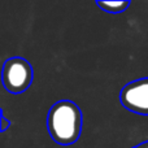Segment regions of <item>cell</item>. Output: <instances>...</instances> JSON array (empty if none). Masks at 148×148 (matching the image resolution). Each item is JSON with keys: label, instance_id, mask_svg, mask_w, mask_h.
Listing matches in <instances>:
<instances>
[{"label": "cell", "instance_id": "1", "mask_svg": "<svg viewBox=\"0 0 148 148\" xmlns=\"http://www.w3.org/2000/svg\"><path fill=\"white\" fill-rule=\"evenodd\" d=\"M82 112L72 100H60L48 110L47 129L49 136L60 146H70L82 133Z\"/></svg>", "mask_w": 148, "mask_h": 148}, {"label": "cell", "instance_id": "2", "mask_svg": "<svg viewBox=\"0 0 148 148\" xmlns=\"http://www.w3.org/2000/svg\"><path fill=\"white\" fill-rule=\"evenodd\" d=\"M34 79V69L26 59L14 56L8 59L3 65L1 81L8 92L20 95L31 86Z\"/></svg>", "mask_w": 148, "mask_h": 148}, {"label": "cell", "instance_id": "3", "mask_svg": "<svg viewBox=\"0 0 148 148\" xmlns=\"http://www.w3.org/2000/svg\"><path fill=\"white\" fill-rule=\"evenodd\" d=\"M120 101L125 109L139 116H148V77L126 83L121 88Z\"/></svg>", "mask_w": 148, "mask_h": 148}, {"label": "cell", "instance_id": "4", "mask_svg": "<svg viewBox=\"0 0 148 148\" xmlns=\"http://www.w3.org/2000/svg\"><path fill=\"white\" fill-rule=\"evenodd\" d=\"M96 5L107 13L118 14V13L125 12L130 7V1L129 0H123V1H101V0H97Z\"/></svg>", "mask_w": 148, "mask_h": 148}, {"label": "cell", "instance_id": "5", "mask_svg": "<svg viewBox=\"0 0 148 148\" xmlns=\"http://www.w3.org/2000/svg\"><path fill=\"white\" fill-rule=\"evenodd\" d=\"M10 126V121H8L7 118H5V116L4 114H1V127H0V130L4 133L5 130H7L8 127Z\"/></svg>", "mask_w": 148, "mask_h": 148}, {"label": "cell", "instance_id": "6", "mask_svg": "<svg viewBox=\"0 0 148 148\" xmlns=\"http://www.w3.org/2000/svg\"><path fill=\"white\" fill-rule=\"evenodd\" d=\"M133 148H148V140L147 142H143V143L138 144V146H135V147H133Z\"/></svg>", "mask_w": 148, "mask_h": 148}]
</instances>
